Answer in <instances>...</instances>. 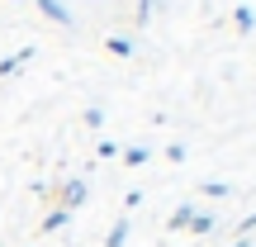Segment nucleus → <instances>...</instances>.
<instances>
[{
    "label": "nucleus",
    "mask_w": 256,
    "mask_h": 247,
    "mask_svg": "<svg viewBox=\"0 0 256 247\" xmlns=\"http://www.w3.org/2000/svg\"><path fill=\"white\" fill-rule=\"evenodd\" d=\"M81 204H86V181H81V176H72V181L62 185V195H57V209L72 214V209H81Z\"/></svg>",
    "instance_id": "obj_1"
},
{
    "label": "nucleus",
    "mask_w": 256,
    "mask_h": 247,
    "mask_svg": "<svg viewBox=\"0 0 256 247\" xmlns=\"http://www.w3.org/2000/svg\"><path fill=\"white\" fill-rule=\"evenodd\" d=\"M34 5H38V10H43V15H48V19H52V24H72V10H66V5H62V0H34Z\"/></svg>",
    "instance_id": "obj_2"
},
{
    "label": "nucleus",
    "mask_w": 256,
    "mask_h": 247,
    "mask_svg": "<svg viewBox=\"0 0 256 247\" xmlns=\"http://www.w3.org/2000/svg\"><path fill=\"white\" fill-rule=\"evenodd\" d=\"M190 219H194V204H176V209H171V219H166V228H171V233H180V228H190Z\"/></svg>",
    "instance_id": "obj_3"
},
{
    "label": "nucleus",
    "mask_w": 256,
    "mask_h": 247,
    "mask_svg": "<svg viewBox=\"0 0 256 247\" xmlns=\"http://www.w3.org/2000/svg\"><path fill=\"white\" fill-rule=\"evenodd\" d=\"M28 57H34V48H19V53H10V57H5V62H0V76H14V72H19V67H24V62H28Z\"/></svg>",
    "instance_id": "obj_4"
},
{
    "label": "nucleus",
    "mask_w": 256,
    "mask_h": 247,
    "mask_svg": "<svg viewBox=\"0 0 256 247\" xmlns=\"http://www.w3.org/2000/svg\"><path fill=\"white\" fill-rule=\"evenodd\" d=\"M214 228H218V219H214L209 209H194V219H190V233H200V238H204V233H214Z\"/></svg>",
    "instance_id": "obj_5"
},
{
    "label": "nucleus",
    "mask_w": 256,
    "mask_h": 247,
    "mask_svg": "<svg viewBox=\"0 0 256 247\" xmlns=\"http://www.w3.org/2000/svg\"><path fill=\"white\" fill-rule=\"evenodd\" d=\"M232 29H238V34H252V29H256L252 5H238V10H232Z\"/></svg>",
    "instance_id": "obj_6"
},
{
    "label": "nucleus",
    "mask_w": 256,
    "mask_h": 247,
    "mask_svg": "<svg viewBox=\"0 0 256 247\" xmlns=\"http://www.w3.org/2000/svg\"><path fill=\"white\" fill-rule=\"evenodd\" d=\"M128 242V219H114V228H110V238H104V247H124Z\"/></svg>",
    "instance_id": "obj_7"
},
{
    "label": "nucleus",
    "mask_w": 256,
    "mask_h": 247,
    "mask_svg": "<svg viewBox=\"0 0 256 247\" xmlns=\"http://www.w3.org/2000/svg\"><path fill=\"white\" fill-rule=\"evenodd\" d=\"M200 190L209 195V200H228V190H232V185H228V181H204Z\"/></svg>",
    "instance_id": "obj_8"
},
{
    "label": "nucleus",
    "mask_w": 256,
    "mask_h": 247,
    "mask_svg": "<svg viewBox=\"0 0 256 247\" xmlns=\"http://www.w3.org/2000/svg\"><path fill=\"white\" fill-rule=\"evenodd\" d=\"M66 219H72L66 209H52V214L43 219V233H57V228H66Z\"/></svg>",
    "instance_id": "obj_9"
},
{
    "label": "nucleus",
    "mask_w": 256,
    "mask_h": 247,
    "mask_svg": "<svg viewBox=\"0 0 256 247\" xmlns=\"http://www.w3.org/2000/svg\"><path fill=\"white\" fill-rule=\"evenodd\" d=\"M104 48H110L114 57H133V43H128V38H119V34H114V38H110Z\"/></svg>",
    "instance_id": "obj_10"
},
{
    "label": "nucleus",
    "mask_w": 256,
    "mask_h": 247,
    "mask_svg": "<svg viewBox=\"0 0 256 247\" xmlns=\"http://www.w3.org/2000/svg\"><path fill=\"white\" fill-rule=\"evenodd\" d=\"M124 162L128 166H142L147 162V147H124Z\"/></svg>",
    "instance_id": "obj_11"
},
{
    "label": "nucleus",
    "mask_w": 256,
    "mask_h": 247,
    "mask_svg": "<svg viewBox=\"0 0 256 247\" xmlns=\"http://www.w3.org/2000/svg\"><path fill=\"white\" fill-rule=\"evenodd\" d=\"M86 124H90V128H104V110H100V105H90V110H86Z\"/></svg>",
    "instance_id": "obj_12"
},
{
    "label": "nucleus",
    "mask_w": 256,
    "mask_h": 247,
    "mask_svg": "<svg viewBox=\"0 0 256 247\" xmlns=\"http://www.w3.org/2000/svg\"><path fill=\"white\" fill-rule=\"evenodd\" d=\"M252 228H256V209H252V214H247V219H242V223H238V238H252Z\"/></svg>",
    "instance_id": "obj_13"
},
{
    "label": "nucleus",
    "mask_w": 256,
    "mask_h": 247,
    "mask_svg": "<svg viewBox=\"0 0 256 247\" xmlns=\"http://www.w3.org/2000/svg\"><path fill=\"white\" fill-rule=\"evenodd\" d=\"M152 5H156V0H138V24H147V19H152Z\"/></svg>",
    "instance_id": "obj_14"
},
{
    "label": "nucleus",
    "mask_w": 256,
    "mask_h": 247,
    "mask_svg": "<svg viewBox=\"0 0 256 247\" xmlns=\"http://www.w3.org/2000/svg\"><path fill=\"white\" fill-rule=\"evenodd\" d=\"M232 247H252V238H238V242H232Z\"/></svg>",
    "instance_id": "obj_15"
}]
</instances>
